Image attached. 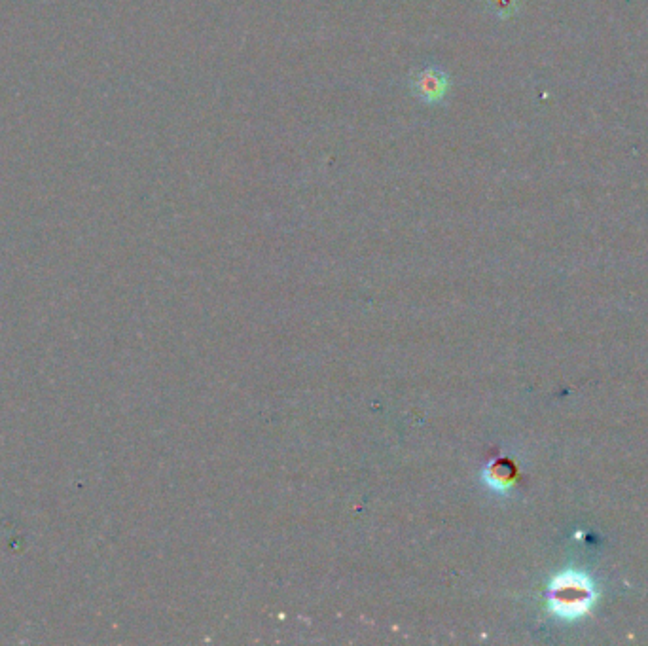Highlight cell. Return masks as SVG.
Masks as SVG:
<instances>
[{"label":"cell","instance_id":"cell-1","mask_svg":"<svg viewBox=\"0 0 648 646\" xmlns=\"http://www.w3.org/2000/svg\"><path fill=\"white\" fill-rule=\"evenodd\" d=\"M592 601V588L578 576H565L552 588V605L559 614L576 616L586 611Z\"/></svg>","mask_w":648,"mask_h":646},{"label":"cell","instance_id":"cell-2","mask_svg":"<svg viewBox=\"0 0 648 646\" xmlns=\"http://www.w3.org/2000/svg\"><path fill=\"white\" fill-rule=\"evenodd\" d=\"M415 97L425 105H440L451 90V78L440 67L427 65L415 72L410 80Z\"/></svg>","mask_w":648,"mask_h":646},{"label":"cell","instance_id":"cell-3","mask_svg":"<svg viewBox=\"0 0 648 646\" xmlns=\"http://www.w3.org/2000/svg\"><path fill=\"white\" fill-rule=\"evenodd\" d=\"M512 480H514V467L510 463L499 461L489 467V472H487L489 484H493L495 487H506V485L512 484Z\"/></svg>","mask_w":648,"mask_h":646},{"label":"cell","instance_id":"cell-4","mask_svg":"<svg viewBox=\"0 0 648 646\" xmlns=\"http://www.w3.org/2000/svg\"><path fill=\"white\" fill-rule=\"evenodd\" d=\"M487 4L489 10L501 19L510 18L518 8V0H487Z\"/></svg>","mask_w":648,"mask_h":646}]
</instances>
